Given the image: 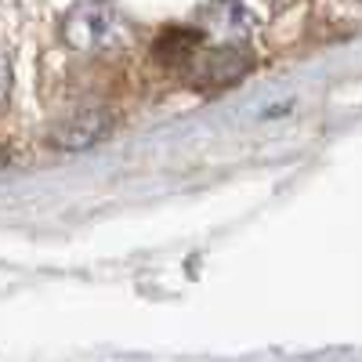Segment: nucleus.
Listing matches in <instances>:
<instances>
[{
    "instance_id": "nucleus-1",
    "label": "nucleus",
    "mask_w": 362,
    "mask_h": 362,
    "mask_svg": "<svg viewBox=\"0 0 362 362\" xmlns=\"http://www.w3.org/2000/svg\"><path fill=\"white\" fill-rule=\"evenodd\" d=\"M116 116L109 109H76L51 127V145L58 148H90L109 138Z\"/></svg>"
},
{
    "instance_id": "nucleus-2",
    "label": "nucleus",
    "mask_w": 362,
    "mask_h": 362,
    "mask_svg": "<svg viewBox=\"0 0 362 362\" xmlns=\"http://www.w3.org/2000/svg\"><path fill=\"white\" fill-rule=\"evenodd\" d=\"M254 58L247 47H214L192 58V80L199 87H232L239 76H247Z\"/></svg>"
},
{
    "instance_id": "nucleus-3",
    "label": "nucleus",
    "mask_w": 362,
    "mask_h": 362,
    "mask_svg": "<svg viewBox=\"0 0 362 362\" xmlns=\"http://www.w3.org/2000/svg\"><path fill=\"white\" fill-rule=\"evenodd\" d=\"M199 47H203V33H199V29L170 25V29H163V33H160V40H156L153 51H156L160 62H167V66H174V62L192 66V58L199 54Z\"/></svg>"
},
{
    "instance_id": "nucleus-4",
    "label": "nucleus",
    "mask_w": 362,
    "mask_h": 362,
    "mask_svg": "<svg viewBox=\"0 0 362 362\" xmlns=\"http://www.w3.org/2000/svg\"><path fill=\"white\" fill-rule=\"evenodd\" d=\"M8 98H11V62H8V54L0 51V112L8 109Z\"/></svg>"
}]
</instances>
